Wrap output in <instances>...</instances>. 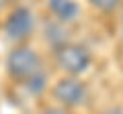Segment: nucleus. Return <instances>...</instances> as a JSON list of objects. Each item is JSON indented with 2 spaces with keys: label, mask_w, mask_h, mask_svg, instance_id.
I'll return each mask as SVG.
<instances>
[{
  "label": "nucleus",
  "mask_w": 123,
  "mask_h": 114,
  "mask_svg": "<svg viewBox=\"0 0 123 114\" xmlns=\"http://www.w3.org/2000/svg\"><path fill=\"white\" fill-rule=\"evenodd\" d=\"M6 73L12 82L23 83L35 96L47 88V73H45L43 59L33 47L17 45L6 57Z\"/></svg>",
  "instance_id": "1"
},
{
  "label": "nucleus",
  "mask_w": 123,
  "mask_h": 114,
  "mask_svg": "<svg viewBox=\"0 0 123 114\" xmlns=\"http://www.w3.org/2000/svg\"><path fill=\"white\" fill-rule=\"evenodd\" d=\"M55 63L62 71H66V75L78 78L90 67L92 55L84 45L78 43H64L62 47L55 49Z\"/></svg>",
  "instance_id": "2"
},
{
  "label": "nucleus",
  "mask_w": 123,
  "mask_h": 114,
  "mask_svg": "<svg viewBox=\"0 0 123 114\" xmlns=\"http://www.w3.org/2000/svg\"><path fill=\"white\" fill-rule=\"evenodd\" d=\"M53 100L57 102L64 108H76V106H82L88 98V90L86 83L78 78H72V75H66L62 78L60 82L53 86L51 90Z\"/></svg>",
  "instance_id": "3"
},
{
  "label": "nucleus",
  "mask_w": 123,
  "mask_h": 114,
  "mask_svg": "<svg viewBox=\"0 0 123 114\" xmlns=\"http://www.w3.org/2000/svg\"><path fill=\"white\" fill-rule=\"evenodd\" d=\"M33 31H35V14L27 6L14 8L4 21V35L17 45L27 41L33 35Z\"/></svg>",
  "instance_id": "4"
},
{
  "label": "nucleus",
  "mask_w": 123,
  "mask_h": 114,
  "mask_svg": "<svg viewBox=\"0 0 123 114\" xmlns=\"http://www.w3.org/2000/svg\"><path fill=\"white\" fill-rule=\"evenodd\" d=\"M47 10L55 16L60 25L74 22L80 16V6L76 0H47Z\"/></svg>",
  "instance_id": "5"
},
{
  "label": "nucleus",
  "mask_w": 123,
  "mask_h": 114,
  "mask_svg": "<svg viewBox=\"0 0 123 114\" xmlns=\"http://www.w3.org/2000/svg\"><path fill=\"white\" fill-rule=\"evenodd\" d=\"M94 8H98V10H103V12H111V10H115L119 6V2L121 0H88Z\"/></svg>",
  "instance_id": "6"
},
{
  "label": "nucleus",
  "mask_w": 123,
  "mask_h": 114,
  "mask_svg": "<svg viewBox=\"0 0 123 114\" xmlns=\"http://www.w3.org/2000/svg\"><path fill=\"white\" fill-rule=\"evenodd\" d=\"M41 114H70L64 106H51V108H45Z\"/></svg>",
  "instance_id": "7"
},
{
  "label": "nucleus",
  "mask_w": 123,
  "mask_h": 114,
  "mask_svg": "<svg viewBox=\"0 0 123 114\" xmlns=\"http://www.w3.org/2000/svg\"><path fill=\"white\" fill-rule=\"evenodd\" d=\"M105 114H123V112H121V110H119V108H117V110H115V108H111L109 112H105Z\"/></svg>",
  "instance_id": "8"
},
{
  "label": "nucleus",
  "mask_w": 123,
  "mask_h": 114,
  "mask_svg": "<svg viewBox=\"0 0 123 114\" xmlns=\"http://www.w3.org/2000/svg\"><path fill=\"white\" fill-rule=\"evenodd\" d=\"M6 4V0H0V8H2V6H4Z\"/></svg>",
  "instance_id": "9"
}]
</instances>
